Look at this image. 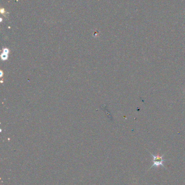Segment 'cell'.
<instances>
[{"mask_svg":"<svg viewBox=\"0 0 185 185\" xmlns=\"http://www.w3.org/2000/svg\"><path fill=\"white\" fill-rule=\"evenodd\" d=\"M150 153L151 154L153 158V165L151 166V168H149V169H150L151 168H152L153 167H154V166L159 167V166H162L164 167V165L163 164V162L166 161V160L163 159V157L164 156V155L160 156V155H159V153H158V154H157V155H153V154H151V153Z\"/></svg>","mask_w":185,"mask_h":185,"instance_id":"1","label":"cell"}]
</instances>
